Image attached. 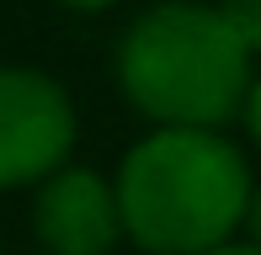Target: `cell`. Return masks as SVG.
<instances>
[{
	"label": "cell",
	"instance_id": "6da1fadb",
	"mask_svg": "<svg viewBox=\"0 0 261 255\" xmlns=\"http://www.w3.org/2000/svg\"><path fill=\"white\" fill-rule=\"evenodd\" d=\"M112 197L134 245L149 255H203L240 229L251 170L213 128H160L128 149Z\"/></svg>",
	"mask_w": 261,
	"mask_h": 255
},
{
	"label": "cell",
	"instance_id": "7a4b0ae2",
	"mask_svg": "<svg viewBox=\"0 0 261 255\" xmlns=\"http://www.w3.org/2000/svg\"><path fill=\"white\" fill-rule=\"evenodd\" d=\"M117 85L160 128H219L251 90V53L213 6L160 0L123 32Z\"/></svg>",
	"mask_w": 261,
	"mask_h": 255
},
{
	"label": "cell",
	"instance_id": "3957f363",
	"mask_svg": "<svg viewBox=\"0 0 261 255\" xmlns=\"http://www.w3.org/2000/svg\"><path fill=\"white\" fill-rule=\"evenodd\" d=\"M75 144V107L38 69H0V192L32 186L64 165Z\"/></svg>",
	"mask_w": 261,
	"mask_h": 255
},
{
	"label": "cell",
	"instance_id": "277c9868",
	"mask_svg": "<svg viewBox=\"0 0 261 255\" xmlns=\"http://www.w3.org/2000/svg\"><path fill=\"white\" fill-rule=\"evenodd\" d=\"M32 229L48 255H112L123 218H117V197L96 170H48L38 186L32 207Z\"/></svg>",
	"mask_w": 261,
	"mask_h": 255
},
{
	"label": "cell",
	"instance_id": "5b68a950",
	"mask_svg": "<svg viewBox=\"0 0 261 255\" xmlns=\"http://www.w3.org/2000/svg\"><path fill=\"white\" fill-rule=\"evenodd\" d=\"M213 11L229 21V32L240 38L245 53H261V0H219Z\"/></svg>",
	"mask_w": 261,
	"mask_h": 255
},
{
	"label": "cell",
	"instance_id": "8992f818",
	"mask_svg": "<svg viewBox=\"0 0 261 255\" xmlns=\"http://www.w3.org/2000/svg\"><path fill=\"white\" fill-rule=\"evenodd\" d=\"M240 112H245V128H251V138L261 144V80H251V90H245Z\"/></svg>",
	"mask_w": 261,
	"mask_h": 255
},
{
	"label": "cell",
	"instance_id": "52a82bcc",
	"mask_svg": "<svg viewBox=\"0 0 261 255\" xmlns=\"http://www.w3.org/2000/svg\"><path fill=\"white\" fill-rule=\"evenodd\" d=\"M245 229H251V239H256V250H261V186H251V197H245V218H240Z\"/></svg>",
	"mask_w": 261,
	"mask_h": 255
},
{
	"label": "cell",
	"instance_id": "ba28073f",
	"mask_svg": "<svg viewBox=\"0 0 261 255\" xmlns=\"http://www.w3.org/2000/svg\"><path fill=\"white\" fill-rule=\"evenodd\" d=\"M203 255H261L256 245H219V250H203Z\"/></svg>",
	"mask_w": 261,
	"mask_h": 255
},
{
	"label": "cell",
	"instance_id": "9c48e42d",
	"mask_svg": "<svg viewBox=\"0 0 261 255\" xmlns=\"http://www.w3.org/2000/svg\"><path fill=\"white\" fill-rule=\"evenodd\" d=\"M64 6H75V11H101V6H117V0H64Z\"/></svg>",
	"mask_w": 261,
	"mask_h": 255
}]
</instances>
